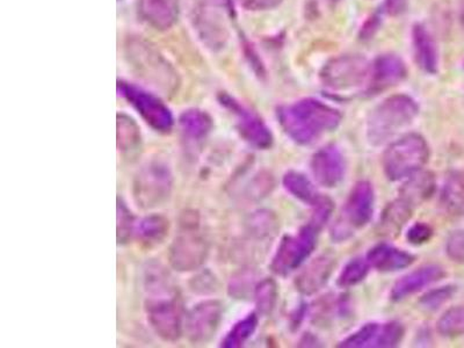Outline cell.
Masks as SVG:
<instances>
[{"label":"cell","instance_id":"39","mask_svg":"<svg viewBox=\"0 0 464 348\" xmlns=\"http://www.w3.org/2000/svg\"><path fill=\"white\" fill-rule=\"evenodd\" d=\"M447 252L456 262H464V232H456L447 243Z\"/></svg>","mask_w":464,"mask_h":348},{"label":"cell","instance_id":"40","mask_svg":"<svg viewBox=\"0 0 464 348\" xmlns=\"http://www.w3.org/2000/svg\"><path fill=\"white\" fill-rule=\"evenodd\" d=\"M243 7L250 11H265L274 9L282 0H238Z\"/></svg>","mask_w":464,"mask_h":348},{"label":"cell","instance_id":"36","mask_svg":"<svg viewBox=\"0 0 464 348\" xmlns=\"http://www.w3.org/2000/svg\"><path fill=\"white\" fill-rule=\"evenodd\" d=\"M456 288L453 286H445L429 291V293L423 296L420 299V304L429 310H437L446 302L453 298Z\"/></svg>","mask_w":464,"mask_h":348},{"label":"cell","instance_id":"32","mask_svg":"<svg viewBox=\"0 0 464 348\" xmlns=\"http://www.w3.org/2000/svg\"><path fill=\"white\" fill-rule=\"evenodd\" d=\"M118 224H116V236H118L119 245H126L130 241L131 236L135 231V218L129 207L127 206L125 200L118 197Z\"/></svg>","mask_w":464,"mask_h":348},{"label":"cell","instance_id":"31","mask_svg":"<svg viewBox=\"0 0 464 348\" xmlns=\"http://www.w3.org/2000/svg\"><path fill=\"white\" fill-rule=\"evenodd\" d=\"M370 263L365 258L352 259L344 267L338 278V285L343 288H350L359 285L370 273Z\"/></svg>","mask_w":464,"mask_h":348},{"label":"cell","instance_id":"1","mask_svg":"<svg viewBox=\"0 0 464 348\" xmlns=\"http://www.w3.org/2000/svg\"><path fill=\"white\" fill-rule=\"evenodd\" d=\"M147 291L144 310L147 321L164 342H177L183 332V313L177 286L159 263H149L144 270Z\"/></svg>","mask_w":464,"mask_h":348},{"label":"cell","instance_id":"15","mask_svg":"<svg viewBox=\"0 0 464 348\" xmlns=\"http://www.w3.org/2000/svg\"><path fill=\"white\" fill-rule=\"evenodd\" d=\"M446 277V272L439 265H426L410 272L395 283L390 298L395 302L403 301L409 296L419 293L424 288L433 285Z\"/></svg>","mask_w":464,"mask_h":348},{"label":"cell","instance_id":"17","mask_svg":"<svg viewBox=\"0 0 464 348\" xmlns=\"http://www.w3.org/2000/svg\"><path fill=\"white\" fill-rule=\"evenodd\" d=\"M366 259L370 267L388 273L409 267L415 262V255L390 244L381 243L368 251Z\"/></svg>","mask_w":464,"mask_h":348},{"label":"cell","instance_id":"3","mask_svg":"<svg viewBox=\"0 0 464 348\" xmlns=\"http://www.w3.org/2000/svg\"><path fill=\"white\" fill-rule=\"evenodd\" d=\"M210 254V243L201 230L197 211L187 210L179 219L177 234L169 250V262L174 271L188 273L200 270Z\"/></svg>","mask_w":464,"mask_h":348},{"label":"cell","instance_id":"29","mask_svg":"<svg viewBox=\"0 0 464 348\" xmlns=\"http://www.w3.org/2000/svg\"><path fill=\"white\" fill-rule=\"evenodd\" d=\"M277 301L278 286L273 279L263 280L254 287V302L260 315H270L274 310Z\"/></svg>","mask_w":464,"mask_h":348},{"label":"cell","instance_id":"10","mask_svg":"<svg viewBox=\"0 0 464 348\" xmlns=\"http://www.w3.org/2000/svg\"><path fill=\"white\" fill-rule=\"evenodd\" d=\"M118 90L152 129L159 133H169L174 128V115L157 95L126 82H119Z\"/></svg>","mask_w":464,"mask_h":348},{"label":"cell","instance_id":"27","mask_svg":"<svg viewBox=\"0 0 464 348\" xmlns=\"http://www.w3.org/2000/svg\"><path fill=\"white\" fill-rule=\"evenodd\" d=\"M258 323L257 314L252 313L247 315L245 318L236 323L231 327V330L228 332L226 338L222 340V347H242L254 335L255 330H257Z\"/></svg>","mask_w":464,"mask_h":348},{"label":"cell","instance_id":"30","mask_svg":"<svg viewBox=\"0 0 464 348\" xmlns=\"http://www.w3.org/2000/svg\"><path fill=\"white\" fill-rule=\"evenodd\" d=\"M439 334L443 337L455 338L464 335V306L447 310L438 321Z\"/></svg>","mask_w":464,"mask_h":348},{"label":"cell","instance_id":"12","mask_svg":"<svg viewBox=\"0 0 464 348\" xmlns=\"http://www.w3.org/2000/svg\"><path fill=\"white\" fill-rule=\"evenodd\" d=\"M223 308L218 299H205L195 304L185 317L183 331L192 344L210 343L219 330Z\"/></svg>","mask_w":464,"mask_h":348},{"label":"cell","instance_id":"33","mask_svg":"<svg viewBox=\"0 0 464 348\" xmlns=\"http://www.w3.org/2000/svg\"><path fill=\"white\" fill-rule=\"evenodd\" d=\"M379 324L370 323L363 326L361 329L354 332L350 337L340 343L338 347L344 348H363L374 347L376 337H378Z\"/></svg>","mask_w":464,"mask_h":348},{"label":"cell","instance_id":"22","mask_svg":"<svg viewBox=\"0 0 464 348\" xmlns=\"http://www.w3.org/2000/svg\"><path fill=\"white\" fill-rule=\"evenodd\" d=\"M412 36L419 67L429 74H435L438 71V49L434 39L423 25H415Z\"/></svg>","mask_w":464,"mask_h":348},{"label":"cell","instance_id":"23","mask_svg":"<svg viewBox=\"0 0 464 348\" xmlns=\"http://www.w3.org/2000/svg\"><path fill=\"white\" fill-rule=\"evenodd\" d=\"M183 138L192 143L203 141L213 129V120L201 110H187L179 118Z\"/></svg>","mask_w":464,"mask_h":348},{"label":"cell","instance_id":"21","mask_svg":"<svg viewBox=\"0 0 464 348\" xmlns=\"http://www.w3.org/2000/svg\"><path fill=\"white\" fill-rule=\"evenodd\" d=\"M169 231V219L161 214H150L135 224L134 235L144 246L154 247L165 241Z\"/></svg>","mask_w":464,"mask_h":348},{"label":"cell","instance_id":"26","mask_svg":"<svg viewBox=\"0 0 464 348\" xmlns=\"http://www.w3.org/2000/svg\"><path fill=\"white\" fill-rule=\"evenodd\" d=\"M283 187L290 195H293L299 201L313 206L319 194L314 183L310 182L306 174L298 171L287 172L282 179Z\"/></svg>","mask_w":464,"mask_h":348},{"label":"cell","instance_id":"20","mask_svg":"<svg viewBox=\"0 0 464 348\" xmlns=\"http://www.w3.org/2000/svg\"><path fill=\"white\" fill-rule=\"evenodd\" d=\"M435 191V177L430 171H418L410 175L399 191V198L417 207L433 195Z\"/></svg>","mask_w":464,"mask_h":348},{"label":"cell","instance_id":"16","mask_svg":"<svg viewBox=\"0 0 464 348\" xmlns=\"http://www.w3.org/2000/svg\"><path fill=\"white\" fill-rule=\"evenodd\" d=\"M337 262L334 254L319 255L308 265L295 280V286L303 295H314L329 281Z\"/></svg>","mask_w":464,"mask_h":348},{"label":"cell","instance_id":"11","mask_svg":"<svg viewBox=\"0 0 464 348\" xmlns=\"http://www.w3.org/2000/svg\"><path fill=\"white\" fill-rule=\"evenodd\" d=\"M219 103L234 114L236 128L244 141L259 150H268L273 146V134L254 112L227 94L219 95Z\"/></svg>","mask_w":464,"mask_h":348},{"label":"cell","instance_id":"24","mask_svg":"<svg viewBox=\"0 0 464 348\" xmlns=\"http://www.w3.org/2000/svg\"><path fill=\"white\" fill-rule=\"evenodd\" d=\"M415 208L401 198L396 199L384 210L379 221L383 235L394 236L398 234L406 223L412 218Z\"/></svg>","mask_w":464,"mask_h":348},{"label":"cell","instance_id":"18","mask_svg":"<svg viewBox=\"0 0 464 348\" xmlns=\"http://www.w3.org/2000/svg\"><path fill=\"white\" fill-rule=\"evenodd\" d=\"M178 0H138L142 17L157 30H166L178 18Z\"/></svg>","mask_w":464,"mask_h":348},{"label":"cell","instance_id":"6","mask_svg":"<svg viewBox=\"0 0 464 348\" xmlns=\"http://www.w3.org/2000/svg\"><path fill=\"white\" fill-rule=\"evenodd\" d=\"M374 205L375 194L371 183L365 180L355 183L337 222L332 227V239L338 243L345 242L366 227L373 218Z\"/></svg>","mask_w":464,"mask_h":348},{"label":"cell","instance_id":"38","mask_svg":"<svg viewBox=\"0 0 464 348\" xmlns=\"http://www.w3.org/2000/svg\"><path fill=\"white\" fill-rule=\"evenodd\" d=\"M191 288L199 294L213 293L216 290V279L210 272H202L192 280Z\"/></svg>","mask_w":464,"mask_h":348},{"label":"cell","instance_id":"19","mask_svg":"<svg viewBox=\"0 0 464 348\" xmlns=\"http://www.w3.org/2000/svg\"><path fill=\"white\" fill-rule=\"evenodd\" d=\"M118 131H116V138H118V150L123 158L128 161H135L142 150V135L141 129L129 115L119 113Z\"/></svg>","mask_w":464,"mask_h":348},{"label":"cell","instance_id":"8","mask_svg":"<svg viewBox=\"0 0 464 348\" xmlns=\"http://www.w3.org/2000/svg\"><path fill=\"white\" fill-rule=\"evenodd\" d=\"M319 231L308 223L294 236H285L280 242L271 263V270L280 277H287L301 267L313 254Z\"/></svg>","mask_w":464,"mask_h":348},{"label":"cell","instance_id":"35","mask_svg":"<svg viewBox=\"0 0 464 348\" xmlns=\"http://www.w3.org/2000/svg\"><path fill=\"white\" fill-rule=\"evenodd\" d=\"M313 207V216H311L309 223L313 224L316 229L321 231L324 226L329 222L331 215L334 213L335 203L330 198L319 195Z\"/></svg>","mask_w":464,"mask_h":348},{"label":"cell","instance_id":"41","mask_svg":"<svg viewBox=\"0 0 464 348\" xmlns=\"http://www.w3.org/2000/svg\"><path fill=\"white\" fill-rule=\"evenodd\" d=\"M386 9L391 15L402 14L406 9V0H387Z\"/></svg>","mask_w":464,"mask_h":348},{"label":"cell","instance_id":"5","mask_svg":"<svg viewBox=\"0 0 464 348\" xmlns=\"http://www.w3.org/2000/svg\"><path fill=\"white\" fill-rule=\"evenodd\" d=\"M429 159L430 147L425 138L419 134H407L384 152V174L391 182H399L422 170Z\"/></svg>","mask_w":464,"mask_h":348},{"label":"cell","instance_id":"2","mask_svg":"<svg viewBox=\"0 0 464 348\" xmlns=\"http://www.w3.org/2000/svg\"><path fill=\"white\" fill-rule=\"evenodd\" d=\"M280 126L299 146H310L323 135L337 129L343 116L335 108L316 99L299 102L278 108Z\"/></svg>","mask_w":464,"mask_h":348},{"label":"cell","instance_id":"25","mask_svg":"<svg viewBox=\"0 0 464 348\" xmlns=\"http://www.w3.org/2000/svg\"><path fill=\"white\" fill-rule=\"evenodd\" d=\"M442 203L451 215H464V169L454 172L442 188Z\"/></svg>","mask_w":464,"mask_h":348},{"label":"cell","instance_id":"37","mask_svg":"<svg viewBox=\"0 0 464 348\" xmlns=\"http://www.w3.org/2000/svg\"><path fill=\"white\" fill-rule=\"evenodd\" d=\"M433 237V229L426 223H415L406 232L407 242L412 245H423Z\"/></svg>","mask_w":464,"mask_h":348},{"label":"cell","instance_id":"4","mask_svg":"<svg viewBox=\"0 0 464 348\" xmlns=\"http://www.w3.org/2000/svg\"><path fill=\"white\" fill-rule=\"evenodd\" d=\"M419 112L418 103L406 94L393 95L376 106L367 120V138L379 147L409 127Z\"/></svg>","mask_w":464,"mask_h":348},{"label":"cell","instance_id":"13","mask_svg":"<svg viewBox=\"0 0 464 348\" xmlns=\"http://www.w3.org/2000/svg\"><path fill=\"white\" fill-rule=\"evenodd\" d=\"M311 171L319 185L326 188L337 187L345 177V158L337 147H324L313 156Z\"/></svg>","mask_w":464,"mask_h":348},{"label":"cell","instance_id":"7","mask_svg":"<svg viewBox=\"0 0 464 348\" xmlns=\"http://www.w3.org/2000/svg\"><path fill=\"white\" fill-rule=\"evenodd\" d=\"M174 188V175L167 164L147 162L136 174L133 183V197L142 210H154L169 201Z\"/></svg>","mask_w":464,"mask_h":348},{"label":"cell","instance_id":"28","mask_svg":"<svg viewBox=\"0 0 464 348\" xmlns=\"http://www.w3.org/2000/svg\"><path fill=\"white\" fill-rule=\"evenodd\" d=\"M278 223L275 221L274 215L270 211H257L250 216L247 221V230L251 237L263 241V239L273 238L277 234Z\"/></svg>","mask_w":464,"mask_h":348},{"label":"cell","instance_id":"34","mask_svg":"<svg viewBox=\"0 0 464 348\" xmlns=\"http://www.w3.org/2000/svg\"><path fill=\"white\" fill-rule=\"evenodd\" d=\"M404 327L401 323L391 322L379 326L374 347L391 348L399 345L404 338Z\"/></svg>","mask_w":464,"mask_h":348},{"label":"cell","instance_id":"9","mask_svg":"<svg viewBox=\"0 0 464 348\" xmlns=\"http://www.w3.org/2000/svg\"><path fill=\"white\" fill-rule=\"evenodd\" d=\"M370 64L362 56H339L326 64L321 79L324 85L332 91H351L370 79Z\"/></svg>","mask_w":464,"mask_h":348},{"label":"cell","instance_id":"42","mask_svg":"<svg viewBox=\"0 0 464 348\" xmlns=\"http://www.w3.org/2000/svg\"><path fill=\"white\" fill-rule=\"evenodd\" d=\"M460 22L464 30V0H461V4H460Z\"/></svg>","mask_w":464,"mask_h":348},{"label":"cell","instance_id":"14","mask_svg":"<svg viewBox=\"0 0 464 348\" xmlns=\"http://www.w3.org/2000/svg\"><path fill=\"white\" fill-rule=\"evenodd\" d=\"M406 77V67L398 56L382 55L370 67L368 92L371 94L390 89Z\"/></svg>","mask_w":464,"mask_h":348}]
</instances>
